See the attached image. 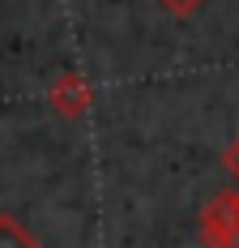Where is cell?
Returning a JSON list of instances; mask_svg holds the SVG:
<instances>
[{"mask_svg": "<svg viewBox=\"0 0 239 248\" xmlns=\"http://www.w3.org/2000/svg\"><path fill=\"white\" fill-rule=\"evenodd\" d=\"M0 248H43V244L34 240V231H30L22 218L0 214Z\"/></svg>", "mask_w": 239, "mask_h": 248, "instance_id": "3957f363", "label": "cell"}, {"mask_svg": "<svg viewBox=\"0 0 239 248\" xmlns=\"http://www.w3.org/2000/svg\"><path fill=\"white\" fill-rule=\"evenodd\" d=\"M163 9H167V13H175V17H188V13H196V9H201V0H163Z\"/></svg>", "mask_w": 239, "mask_h": 248, "instance_id": "5b68a950", "label": "cell"}, {"mask_svg": "<svg viewBox=\"0 0 239 248\" xmlns=\"http://www.w3.org/2000/svg\"><path fill=\"white\" fill-rule=\"evenodd\" d=\"M222 167H226V175H231V180L239 184V137L231 141V146H226V154H222Z\"/></svg>", "mask_w": 239, "mask_h": 248, "instance_id": "277c9868", "label": "cell"}, {"mask_svg": "<svg viewBox=\"0 0 239 248\" xmlns=\"http://www.w3.org/2000/svg\"><path fill=\"white\" fill-rule=\"evenodd\" d=\"M90 103H94V90H90V81H86L81 73H64L56 86H51V107H56L64 120L86 116V111H90Z\"/></svg>", "mask_w": 239, "mask_h": 248, "instance_id": "7a4b0ae2", "label": "cell"}, {"mask_svg": "<svg viewBox=\"0 0 239 248\" xmlns=\"http://www.w3.org/2000/svg\"><path fill=\"white\" fill-rule=\"evenodd\" d=\"M235 227H239V188H226V193H218L205 205V214H201V240L209 248H218Z\"/></svg>", "mask_w": 239, "mask_h": 248, "instance_id": "6da1fadb", "label": "cell"}, {"mask_svg": "<svg viewBox=\"0 0 239 248\" xmlns=\"http://www.w3.org/2000/svg\"><path fill=\"white\" fill-rule=\"evenodd\" d=\"M218 248H239V227H235V231H231V235H226V240H222Z\"/></svg>", "mask_w": 239, "mask_h": 248, "instance_id": "8992f818", "label": "cell"}]
</instances>
